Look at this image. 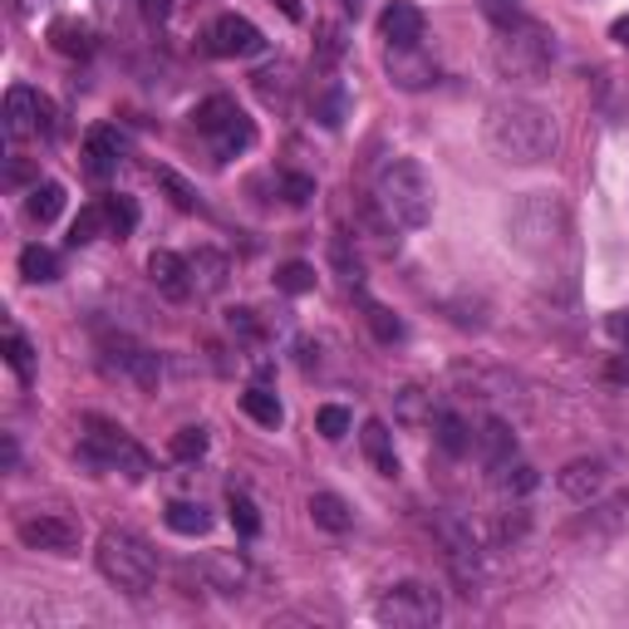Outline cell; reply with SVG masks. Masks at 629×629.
I'll use <instances>...</instances> for the list:
<instances>
[{"instance_id":"1","label":"cell","mask_w":629,"mask_h":629,"mask_svg":"<svg viewBox=\"0 0 629 629\" xmlns=\"http://www.w3.org/2000/svg\"><path fill=\"white\" fill-rule=\"evenodd\" d=\"M488 148L502 163L532 168V163H546L556 153V124L532 98H496L488 108Z\"/></svg>"},{"instance_id":"2","label":"cell","mask_w":629,"mask_h":629,"mask_svg":"<svg viewBox=\"0 0 629 629\" xmlns=\"http://www.w3.org/2000/svg\"><path fill=\"white\" fill-rule=\"evenodd\" d=\"M506 241L526 261H551L570 247V212L556 192H522L506 212Z\"/></svg>"},{"instance_id":"3","label":"cell","mask_w":629,"mask_h":629,"mask_svg":"<svg viewBox=\"0 0 629 629\" xmlns=\"http://www.w3.org/2000/svg\"><path fill=\"white\" fill-rule=\"evenodd\" d=\"M374 202L394 227L418 231L433 222V178L423 172L418 158H389L374 178Z\"/></svg>"},{"instance_id":"4","label":"cell","mask_w":629,"mask_h":629,"mask_svg":"<svg viewBox=\"0 0 629 629\" xmlns=\"http://www.w3.org/2000/svg\"><path fill=\"white\" fill-rule=\"evenodd\" d=\"M551 60H556V35L536 20H512V25H496L492 40V64L502 80L512 84H541L551 74Z\"/></svg>"},{"instance_id":"5","label":"cell","mask_w":629,"mask_h":629,"mask_svg":"<svg viewBox=\"0 0 629 629\" xmlns=\"http://www.w3.org/2000/svg\"><path fill=\"white\" fill-rule=\"evenodd\" d=\"M94 560H98V570H104V580L118 585L124 595H148L153 580H158V551H153L138 532L108 526L94 546Z\"/></svg>"},{"instance_id":"6","label":"cell","mask_w":629,"mask_h":629,"mask_svg":"<svg viewBox=\"0 0 629 629\" xmlns=\"http://www.w3.org/2000/svg\"><path fill=\"white\" fill-rule=\"evenodd\" d=\"M80 462L84 468H98V472H124V478H134V482L148 478V468H153L148 452H143L118 423H108V418H98V413L84 418Z\"/></svg>"},{"instance_id":"7","label":"cell","mask_w":629,"mask_h":629,"mask_svg":"<svg viewBox=\"0 0 629 629\" xmlns=\"http://www.w3.org/2000/svg\"><path fill=\"white\" fill-rule=\"evenodd\" d=\"M374 620L379 625H394V629H428L443 620V600H438L433 585L423 580H403V585H389L374 605Z\"/></svg>"},{"instance_id":"8","label":"cell","mask_w":629,"mask_h":629,"mask_svg":"<svg viewBox=\"0 0 629 629\" xmlns=\"http://www.w3.org/2000/svg\"><path fill=\"white\" fill-rule=\"evenodd\" d=\"M15 536L25 541L30 551H50V556H74L84 541V526L74 516L60 512H20L15 516Z\"/></svg>"},{"instance_id":"9","label":"cell","mask_w":629,"mask_h":629,"mask_svg":"<svg viewBox=\"0 0 629 629\" xmlns=\"http://www.w3.org/2000/svg\"><path fill=\"white\" fill-rule=\"evenodd\" d=\"M433 536L443 541L448 570L458 576V585H468V595H472V580L482 576V551H478V536H472V526H462L458 516H448V512H433Z\"/></svg>"},{"instance_id":"10","label":"cell","mask_w":629,"mask_h":629,"mask_svg":"<svg viewBox=\"0 0 629 629\" xmlns=\"http://www.w3.org/2000/svg\"><path fill=\"white\" fill-rule=\"evenodd\" d=\"M54 128V108L45 94H35L30 84H10L6 94V138L10 143H25V138H40Z\"/></svg>"},{"instance_id":"11","label":"cell","mask_w":629,"mask_h":629,"mask_svg":"<svg viewBox=\"0 0 629 629\" xmlns=\"http://www.w3.org/2000/svg\"><path fill=\"white\" fill-rule=\"evenodd\" d=\"M207 50L222 54V60H251V54L266 50V35L247 15H217L207 30Z\"/></svg>"},{"instance_id":"12","label":"cell","mask_w":629,"mask_h":629,"mask_svg":"<svg viewBox=\"0 0 629 629\" xmlns=\"http://www.w3.org/2000/svg\"><path fill=\"white\" fill-rule=\"evenodd\" d=\"M104 369H114V374H128V379L138 384V389H158V379H163V359L153 355V349H143L134 345V339H108L104 345Z\"/></svg>"},{"instance_id":"13","label":"cell","mask_w":629,"mask_h":629,"mask_svg":"<svg viewBox=\"0 0 629 629\" xmlns=\"http://www.w3.org/2000/svg\"><path fill=\"white\" fill-rule=\"evenodd\" d=\"M384 70H389V84H399V90H428V84H438V64L423 54V45H389Z\"/></svg>"},{"instance_id":"14","label":"cell","mask_w":629,"mask_h":629,"mask_svg":"<svg viewBox=\"0 0 629 629\" xmlns=\"http://www.w3.org/2000/svg\"><path fill=\"white\" fill-rule=\"evenodd\" d=\"M80 158H84V172H90L94 182L114 178V172H118V163H124V138H118V128H108V124L90 128V134H84Z\"/></svg>"},{"instance_id":"15","label":"cell","mask_w":629,"mask_h":629,"mask_svg":"<svg viewBox=\"0 0 629 629\" xmlns=\"http://www.w3.org/2000/svg\"><path fill=\"white\" fill-rule=\"evenodd\" d=\"M197 576H202V585L207 590H217V595H241L247 590V580H251V566H247L241 551H212V556L197 566Z\"/></svg>"},{"instance_id":"16","label":"cell","mask_w":629,"mask_h":629,"mask_svg":"<svg viewBox=\"0 0 629 629\" xmlns=\"http://www.w3.org/2000/svg\"><path fill=\"white\" fill-rule=\"evenodd\" d=\"M187 271H192V295H222L231 281V261L217 247H197L187 256Z\"/></svg>"},{"instance_id":"17","label":"cell","mask_w":629,"mask_h":629,"mask_svg":"<svg viewBox=\"0 0 629 629\" xmlns=\"http://www.w3.org/2000/svg\"><path fill=\"white\" fill-rule=\"evenodd\" d=\"M148 281L158 285L168 301H187V295H192V271H187V256H178V251H153Z\"/></svg>"},{"instance_id":"18","label":"cell","mask_w":629,"mask_h":629,"mask_svg":"<svg viewBox=\"0 0 629 629\" xmlns=\"http://www.w3.org/2000/svg\"><path fill=\"white\" fill-rule=\"evenodd\" d=\"M379 35L389 40V45H423V10H418L413 0H394V6H384Z\"/></svg>"},{"instance_id":"19","label":"cell","mask_w":629,"mask_h":629,"mask_svg":"<svg viewBox=\"0 0 629 629\" xmlns=\"http://www.w3.org/2000/svg\"><path fill=\"white\" fill-rule=\"evenodd\" d=\"M560 492L570 496V502H580V506H590L595 496H600L605 488V462L600 458H576V462H566L560 468Z\"/></svg>"},{"instance_id":"20","label":"cell","mask_w":629,"mask_h":629,"mask_svg":"<svg viewBox=\"0 0 629 629\" xmlns=\"http://www.w3.org/2000/svg\"><path fill=\"white\" fill-rule=\"evenodd\" d=\"M472 448L482 452V462H488V468H502V462H512V458H516L512 423H506V418H482V423L472 428Z\"/></svg>"},{"instance_id":"21","label":"cell","mask_w":629,"mask_h":629,"mask_svg":"<svg viewBox=\"0 0 629 629\" xmlns=\"http://www.w3.org/2000/svg\"><path fill=\"white\" fill-rule=\"evenodd\" d=\"M359 443H364V458H369V468L379 472V478H394V472H399V452H394V433H389L384 418H369V423H364Z\"/></svg>"},{"instance_id":"22","label":"cell","mask_w":629,"mask_h":629,"mask_svg":"<svg viewBox=\"0 0 629 629\" xmlns=\"http://www.w3.org/2000/svg\"><path fill=\"white\" fill-rule=\"evenodd\" d=\"M207 143H212V158L231 163V158H241V153H247L251 143H256V124H251V118H247V114H241V108H237V114H231L227 124L217 128V134L207 138Z\"/></svg>"},{"instance_id":"23","label":"cell","mask_w":629,"mask_h":629,"mask_svg":"<svg viewBox=\"0 0 629 629\" xmlns=\"http://www.w3.org/2000/svg\"><path fill=\"white\" fill-rule=\"evenodd\" d=\"M50 45L60 54H70V60H90V54H94V30L84 25V20H54V25H50Z\"/></svg>"},{"instance_id":"24","label":"cell","mask_w":629,"mask_h":629,"mask_svg":"<svg viewBox=\"0 0 629 629\" xmlns=\"http://www.w3.org/2000/svg\"><path fill=\"white\" fill-rule=\"evenodd\" d=\"M311 522L319 526V532H349L355 526V512H349V502L345 496H335V492H315L311 496Z\"/></svg>"},{"instance_id":"25","label":"cell","mask_w":629,"mask_h":629,"mask_svg":"<svg viewBox=\"0 0 629 629\" xmlns=\"http://www.w3.org/2000/svg\"><path fill=\"white\" fill-rule=\"evenodd\" d=\"M241 413H247L251 423H261V428H281L285 423V408H281V399H275L266 384H251V389L241 394Z\"/></svg>"},{"instance_id":"26","label":"cell","mask_w":629,"mask_h":629,"mask_svg":"<svg viewBox=\"0 0 629 629\" xmlns=\"http://www.w3.org/2000/svg\"><path fill=\"white\" fill-rule=\"evenodd\" d=\"M163 522H168V532H178V536H207L212 532V512H207L202 502H168Z\"/></svg>"},{"instance_id":"27","label":"cell","mask_w":629,"mask_h":629,"mask_svg":"<svg viewBox=\"0 0 629 629\" xmlns=\"http://www.w3.org/2000/svg\"><path fill=\"white\" fill-rule=\"evenodd\" d=\"M625 526H629V492L590 506V516H585V532H595V536H615V532H625Z\"/></svg>"},{"instance_id":"28","label":"cell","mask_w":629,"mask_h":629,"mask_svg":"<svg viewBox=\"0 0 629 629\" xmlns=\"http://www.w3.org/2000/svg\"><path fill=\"white\" fill-rule=\"evenodd\" d=\"M433 433H438V448H443L448 458L472 452V423H468V418H458V413H448V408L433 418Z\"/></svg>"},{"instance_id":"29","label":"cell","mask_w":629,"mask_h":629,"mask_svg":"<svg viewBox=\"0 0 629 629\" xmlns=\"http://www.w3.org/2000/svg\"><path fill=\"white\" fill-rule=\"evenodd\" d=\"M25 212H30V222L50 227L54 217L64 212V187L60 182H35L30 187V197H25Z\"/></svg>"},{"instance_id":"30","label":"cell","mask_w":629,"mask_h":629,"mask_svg":"<svg viewBox=\"0 0 629 629\" xmlns=\"http://www.w3.org/2000/svg\"><path fill=\"white\" fill-rule=\"evenodd\" d=\"M20 275H25L30 285H50V281H60V256H54L50 247H25L20 251Z\"/></svg>"},{"instance_id":"31","label":"cell","mask_w":629,"mask_h":629,"mask_svg":"<svg viewBox=\"0 0 629 629\" xmlns=\"http://www.w3.org/2000/svg\"><path fill=\"white\" fill-rule=\"evenodd\" d=\"M237 108H241V104H237V98H231V94H212V98H202V104L192 108V124H197V134H202V138H212L217 128H222L227 118L237 114Z\"/></svg>"},{"instance_id":"32","label":"cell","mask_w":629,"mask_h":629,"mask_svg":"<svg viewBox=\"0 0 629 629\" xmlns=\"http://www.w3.org/2000/svg\"><path fill=\"white\" fill-rule=\"evenodd\" d=\"M345 114H349L345 84H319V90H315V118H319V124L339 128V124H345Z\"/></svg>"},{"instance_id":"33","label":"cell","mask_w":629,"mask_h":629,"mask_svg":"<svg viewBox=\"0 0 629 629\" xmlns=\"http://www.w3.org/2000/svg\"><path fill=\"white\" fill-rule=\"evenodd\" d=\"M291 64L285 60H275V64H266V70H256L251 80H256V94L266 98V104H285V94H291Z\"/></svg>"},{"instance_id":"34","label":"cell","mask_w":629,"mask_h":629,"mask_svg":"<svg viewBox=\"0 0 629 629\" xmlns=\"http://www.w3.org/2000/svg\"><path fill=\"white\" fill-rule=\"evenodd\" d=\"M108 231V217H104V202H90V207H80V217H74V227H70V247L80 251V247H90V241H98Z\"/></svg>"},{"instance_id":"35","label":"cell","mask_w":629,"mask_h":629,"mask_svg":"<svg viewBox=\"0 0 629 629\" xmlns=\"http://www.w3.org/2000/svg\"><path fill=\"white\" fill-rule=\"evenodd\" d=\"M0 349H6V364L15 369V379L20 384H30L35 379V349H30V339L25 335H15V329H6V339H0Z\"/></svg>"},{"instance_id":"36","label":"cell","mask_w":629,"mask_h":629,"mask_svg":"<svg viewBox=\"0 0 629 629\" xmlns=\"http://www.w3.org/2000/svg\"><path fill=\"white\" fill-rule=\"evenodd\" d=\"M364 319H369V329H374V339H379V345H399V339H403V319L394 315L389 305L364 301Z\"/></svg>"},{"instance_id":"37","label":"cell","mask_w":629,"mask_h":629,"mask_svg":"<svg viewBox=\"0 0 629 629\" xmlns=\"http://www.w3.org/2000/svg\"><path fill=\"white\" fill-rule=\"evenodd\" d=\"M492 482H496V488H502L506 496H526V492L536 488V472L526 468L522 458H512V462H502V468H492Z\"/></svg>"},{"instance_id":"38","label":"cell","mask_w":629,"mask_h":629,"mask_svg":"<svg viewBox=\"0 0 629 629\" xmlns=\"http://www.w3.org/2000/svg\"><path fill=\"white\" fill-rule=\"evenodd\" d=\"M349 428H355V413H349L345 403H325V408L315 413V433L325 438V443H339Z\"/></svg>"},{"instance_id":"39","label":"cell","mask_w":629,"mask_h":629,"mask_svg":"<svg viewBox=\"0 0 629 629\" xmlns=\"http://www.w3.org/2000/svg\"><path fill=\"white\" fill-rule=\"evenodd\" d=\"M104 217H108V237H128L138 227V202L134 197H104Z\"/></svg>"},{"instance_id":"40","label":"cell","mask_w":629,"mask_h":629,"mask_svg":"<svg viewBox=\"0 0 629 629\" xmlns=\"http://www.w3.org/2000/svg\"><path fill=\"white\" fill-rule=\"evenodd\" d=\"M275 291H285V295L315 291V266H311V261H285V266L275 271Z\"/></svg>"},{"instance_id":"41","label":"cell","mask_w":629,"mask_h":629,"mask_svg":"<svg viewBox=\"0 0 629 629\" xmlns=\"http://www.w3.org/2000/svg\"><path fill=\"white\" fill-rule=\"evenodd\" d=\"M399 418H403V423H433V418H438L433 394H428V389H403L399 394Z\"/></svg>"},{"instance_id":"42","label":"cell","mask_w":629,"mask_h":629,"mask_svg":"<svg viewBox=\"0 0 629 629\" xmlns=\"http://www.w3.org/2000/svg\"><path fill=\"white\" fill-rule=\"evenodd\" d=\"M168 452L178 462H197L207 452V428L202 423H192V428H178V433H172V443H168Z\"/></svg>"},{"instance_id":"43","label":"cell","mask_w":629,"mask_h":629,"mask_svg":"<svg viewBox=\"0 0 629 629\" xmlns=\"http://www.w3.org/2000/svg\"><path fill=\"white\" fill-rule=\"evenodd\" d=\"M153 178H158V187L172 197V207H182V212H197V187H192V182H182L172 168H158Z\"/></svg>"},{"instance_id":"44","label":"cell","mask_w":629,"mask_h":629,"mask_svg":"<svg viewBox=\"0 0 629 629\" xmlns=\"http://www.w3.org/2000/svg\"><path fill=\"white\" fill-rule=\"evenodd\" d=\"M227 512H231V526H237L241 536H256L261 532V512H256V502L251 496H241V492H231V502H227Z\"/></svg>"},{"instance_id":"45","label":"cell","mask_w":629,"mask_h":629,"mask_svg":"<svg viewBox=\"0 0 629 629\" xmlns=\"http://www.w3.org/2000/svg\"><path fill=\"white\" fill-rule=\"evenodd\" d=\"M329 256H335V266L339 275H345V285L349 291H364V266H359V256L349 251V241L345 237H335V247H329Z\"/></svg>"},{"instance_id":"46","label":"cell","mask_w":629,"mask_h":629,"mask_svg":"<svg viewBox=\"0 0 629 629\" xmlns=\"http://www.w3.org/2000/svg\"><path fill=\"white\" fill-rule=\"evenodd\" d=\"M345 54V30L339 25H319V50H315V64L319 70H329V64Z\"/></svg>"},{"instance_id":"47","label":"cell","mask_w":629,"mask_h":629,"mask_svg":"<svg viewBox=\"0 0 629 629\" xmlns=\"http://www.w3.org/2000/svg\"><path fill=\"white\" fill-rule=\"evenodd\" d=\"M227 325H231V335L241 339V345H261V319H256V311H227Z\"/></svg>"},{"instance_id":"48","label":"cell","mask_w":629,"mask_h":629,"mask_svg":"<svg viewBox=\"0 0 629 629\" xmlns=\"http://www.w3.org/2000/svg\"><path fill=\"white\" fill-rule=\"evenodd\" d=\"M281 192L291 207H305L315 197V178H305V172H281Z\"/></svg>"},{"instance_id":"49","label":"cell","mask_w":629,"mask_h":629,"mask_svg":"<svg viewBox=\"0 0 629 629\" xmlns=\"http://www.w3.org/2000/svg\"><path fill=\"white\" fill-rule=\"evenodd\" d=\"M482 10H488L492 25H512V20H522V6H516V0H482Z\"/></svg>"},{"instance_id":"50","label":"cell","mask_w":629,"mask_h":629,"mask_svg":"<svg viewBox=\"0 0 629 629\" xmlns=\"http://www.w3.org/2000/svg\"><path fill=\"white\" fill-rule=\"evenodd\" d=\"M605 379H610V384H629V349L605 364Z\"/></svg>"},{"instance_id":"51","label":"cell","mask_w":629,"mask_h":629,"mask_svg":"<svg viewBox=\"0 0 629 629\" xmlns=\"http://www.w3.org/2000/svg\"><path fill=\"white\" fill-rule=\"evenodd\" d=\"M605 329H610L615 339H620V345L629 349V311H615L610 319H605Z\"/></svg>"},{"instance_id":"52","label":"cell","mask_w":629,"mask_h":629,"mask_svg":"<svg viewBox=\"0 0 629 629\" xmlns=\"http://www.w3.org/2000/svg\"><path fill=\"white\" fill-rule=\"evenodd\" d=\"M168 10H172V0H143V15H148L153 25H163V20H168Z\"/></svg>"},{"instance_id":"53","label":"cell","mask_w":629,"mask_h":629,"mask_svg":"<svg viewBox=\"0 0 629 629\" xmlns=\"http://www.w3.org/2000/svg\"><path fill=\"white\" fill-rule=\"evenodd\" d=\"M271 6H281V15H285V20H295V25L305 20V6H301V0H271Z\"/></svg>"},{"instance_id":"54","label":"cell","mask_w":629,"mask_h":629,"mask_svg":"<svg viewBox=\"0 0 629 629\" xmlns=\"http://www.w3.org/2000/svg\"><path fill=\"white\" fill-rule=\"evenodd\" d=\"M610 40H615L620 50H629V15H620V20L610 25Z\"/></svg>"},{"instance_id":"55","label":"cell","mask_w":629,"mask_h":629,"mask_svg":"<svg viewBox=\"0 0 629 629\" xmlns=\"http://www.w3.org/2000/svg\"><path fill=\"white\" fill-rule=\"evenodd\" d=\"M0 448H6V472H15V462H20V448H15V438H0Z\"/></svg>"},{"instance_id":"56","label":"cell","mask_w":629,"mask_h":629,"mask_svg":"<svg viewBox=\"0 0 629 629\" xmlns=\"http://www.w3.org/2000/svg\"><path fill=\"white\" fill-rule=\"evenodd\" d=\"M295 349H301V364H305V369H311V364L319 359V345H315V339H301Z\"/></svg>"},{"instance_id":"57","label":"cell","mask_w":629,"mask_h":629,"mask_svg":"<svg viewBox=\"0 0 629 629\" xmlns=\"http://www.w3.org/2000/svg\"><path fill=\"white\" fill-rule=\"evenodd\" d=\"M345 15H364V0H345Z\"/></svg>"}]
</instances>
